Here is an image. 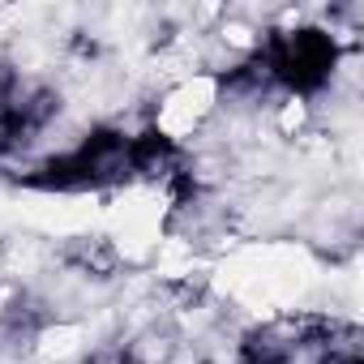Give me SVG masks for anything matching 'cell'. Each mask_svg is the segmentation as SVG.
<instances>
[{"instance_id":"6da1fadb","label":"cell","mask_w":364,"mask_h":364,"mask_svg":"<svg viewBox=\"0 0 364 364\" xmlns=\"http://www.w3.org/2000/svg\"><path fill=\"white\" fill-rule=\"evenodd\" d=\"M270 82L296 99H309L313 90H321L334 69H338V43L330 31L321 26H287V31H266L257 39V52H253Z\"/></svg>"},{"instance_id":"7a4b0ae2","label":"cell","mask_w":364,"mask_h":364,"mask_svg":"<svg viewBox=\"0 0 364 364\" xmlns=\"http://www.w3.org/2000/svg\"><path fill=\"white\" fill-rule=\"evenodd\" d=\"M65 262H69V266H77L82 274L107 279V274H116L120 253H116V245H112L107 236H77V240H69V245H65Z\"/></svg>"},{"instance_id":"3957f363","label":"cell","mask_w":364,"mask_h":364,"mask_svg":"<svg viewBox=\"0 0 364 364\" xmlns=\"http://www.w3.org/2000/svg\"><path fill=\"white\" fill-rule=\"evenodd\" d=\"M317 364H364L360 343H355V330L351 326H338V334L330 343H321V360Z\"/></svg>"}]
</instances>
